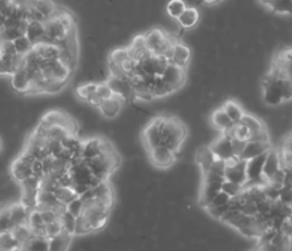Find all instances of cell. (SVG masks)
<instances>
[{
  "instance_id": "6da1fadb",
  "label": "cell",
  "mask_w": 292,
  "mask_h": 251,
  "mask_svg": "<svg viewBox=\"0 0 292 251\" xmlns=\"http://www.w3.org/2000/svg\"><path fill=\"white\" fill-rule=\"evenodd\" d=\"M261 91L266 104L280 106L292 100V80L270 70L263 80Z\"/></svg>"
},
{
  "instance_id": "7a4b0ae2",
  "label": "cell",
  "mask_w": 292,
  "mask_h": 251,
  "mask_svg": "<svg viewBox=\"0 0 292 251\" xmlns=\"http://www.w3.org/2000/svg\"><path fill=\"white\" fill-rule=\"evenodd\" d=\"M160 138L162 146L168 147L178 155L187 138V127L179 118L163 115L160 124Z\"/></svg>"
},
{
  "instance_id": "3957f363",
  "label": "cell",
  "mask_w": 292,
  "mask_h": 251,
  "mask_svg": "<svg viewBox=\"0 0 292 251\" xmlns=\"http://www.w3.org/2000/svg\"><path fill=\"white\" fill-rule=\"evenodd\" d=\"M91 170L92 175L100 181H108V178L116 170L119 166V155L118 152H108V154H102L96 156L94 159L85 162Z\"/></svg>"
},
{
  "instance_id": "277c9868",
  "label": "cell",
  "mask_w": 292,
  "mask_h": 251,
  "mask_svg": "<svg viewBox=\"0 0 292 251\" xmlns=\"http://www.w3.org/2000/svg\"><path fill=\"white\" fill-rule=\"evenodd\" d=\"M225 181L224 177H220L218 174L207 171L201 174V184L199 190V205L203 209H207L212 199L222 191V184Z\"/></svg>"
},
{
  "instance_id": "5b68a950",
  "label": "cell",
  "mask_w": 292,
  "mask_h": 251,
  "mask_svg": "<svg viewBox=\"0 0 292 251\" xmlns=\"http://www.w3.org/2000/svg\"><path fill=\"white\" fill-rule=\"evenodd\" d=\"M163 115L155 117L148 122L147 126L143 128L141 139L145 147V151H151L159 146H162V138H160V124H162Z\"/></svg>"
},
{
  "instance_id": "8992f818",
  "label": "cell",
  "mask_w": 292,
  "mask_h": 251,
  "mask_svg": "<svg viewBox=\"0 0 292 251\" xmlns=\"http://www.w3.org/2000/svg\"><path fill=\"white\" fill-rule=\"evenodd\" d=\"M224 178L227 181L235 182L240 186H246L248 182L247 178V160L240 159V158H233V159L227 162L225 167Z\"/></svg>"
},
{
  "instance_id": "52a82bcc",
  "label": "cell",
  "mask_w": 292,
  "mask_h": 251,
  "mask_svg": "<svg viewBox=\"0 0 292 251\" xmlns=\"http://www.w3.org/2000/svg\"><path fill=\"white\" fill-rule=\"evenodd\" d=\"M147 155L152 164L156 169H162V170L172 167L176 162V158H178L175 152L172 150H169L168 147H166V146H159L156 149L148 151Z\"/></svg>"
},
{
  "instance_id": "ba28073f",
  "label": "cell",
  "mask_w": 292,
  "mask_h": 251,
  "mask_svg": "<svg viewBox=\"0 0 292 251\" xmlns=\"http://www.w3.org/2000/svg\"><path fill=\"white\" fill-rule=\"evenodd\" d=\"M210 147H211L212 152H214L215 156H216V159L228 162V160L236 158L232 149V138H229L228 135L220 134V136H218V138H215L214 141H212Z\"/></svg>"
},
{
  "instance_id": "9c48e42d",
  "label": "cell",
  "mask_w": 292,
  "mask_h": 251,
  "mask_svg": "<svg viewBox=\"0 0 292 251\" xmlns=\"http://www.w3.org/2000/svg\"><path fill=\"white\" fill-rule=\"evenodd\" d=\"M191 58H192V52H191L190 47L187 46L186 43L178 40L172 46V55H171L169 63L187 70L191 63Z\"/></svg>"
},
{
  "instance_id": "30bf717a",
  "label": "cell",
  "mask_w": 292,
  "mask_h": 251,
  "mask_svg": "<svg viewBox=\"0 0 292 251\" xmlns=\"http://www.w3.org/2000/svg\"><path fill=\"white\" fill-rule=\"evenodd\" d=\"M160 76H162L163 80L166 81V83H168L171 87H173L176 91H179V90L186 85V79H187L186 70L178 67L175 64L169 63L168 67L164 70V72H163Z\"/></svg>"
},
{
  "instance_id": "8fae6325",
  "label": "cell",
  "mask_w": 292,
  "mask_h": 251,
  "mask_svg": "<svg viewBox=\"0 0 292 251\" xmlns=\"http://www.w3.org/2000/svg\"><path fill=\"white\" fill-rule=\"evenodd\" d=\"M127 100L124 99L123 96L115 95V94H113L112 98L103 100V102L100 103L98 110L99 113L102 114L104 118H107V119H113V118H116L118 115L122 113V108H123Z\"/></svg>"
},
{
  "instance_id": "7c38bea8",
  "label": "cell",
  "mask_w": 292,
  "mask_h": 251,
  "mask_svg": "<svg viewBox=\"0 0 292 251\" xmlns=\"http://www.w3.org/2000/svg\"><path fill=\"white\" fill-rule=\"evenodd\" d=\"M282 169V162H280V154L279 150L271 149L266 156V162L263 167V179L267 183L275 174Z\"/></svg>"
},
{
  "instance_id": "4fadbf2b",
  "label": "cell",
  "mask_w": 292,
  "mask_h": 251,
  "mask_svg": "<svg viewBox=\"0 0 292 251\" xmlns=\"http://www.w3.org/2000/svg\"><path fill=\"white\" fill-rule=\"evenodd\" d=\"M210 123H211L212 127L220 131V134L228 132V131L232 130V127L235 126L233 122L229 119V117L225 114V111L223 110L222 107H219V108L212 111V114L210 115Z\"/></svg>"
},
{
  "instance_id": "5bb4252c",
  "label": "cell",
  "mask_w": 292,
  "mask_h": 251,
  "mask_svg": "<svg viewBox=\"0 0 292 251\" xmlns=\"http://www.w3.org/2000/svg\"><path fill=\"white\" fill-rule=\"evenodd\" d=\"M10 173L12 179H14L16 183H20L21 181H24V179H27L28 177L34 175V174H32L31 164L24 162L20 156H16L14 162L11 163Z\"/></svg>"
},
{
  "instance_id": "9a60e30c",
  "label": "cell",
  "mask_w": 292,
  "mask_h": 251,
  "mask_svg": "<svg viewBox=\"0 0 292 251\" xmlns=\"http://www.w3.org/2000/svg\"><path fill=\"white\" fill-rule=\"evenodd\" d=\"M176 21L182 30H192L200 21V11L194 6H187L183 14L180 15Z\"/></svg>"
},
{
  "instance_id": "2e32d148",
  "label": "cell",
  "mask_w": 292,
  "mask_h": 251,
  "mask_svg": "<svg viewBox=\"0 0 292 251\" xmlns=\"http://www.w3.org/2000/svg\"><path fill=\"white\" fill-rule=\"evenodd\" d=\"M272 66L278 67L279 70L283 71V74L292 80V48L285 51H280L275 55Z\"/></svg>"
},
{
  "instance_id": "e0dca14e",
  "label": "cell",
  "mask_w": 292,
  "mask_h": 251,
  "mask_svg": "<svg viewBox=\"0 0 292 251\" xmlns=\"http://www.w3.org/2000/svg\"><path fill=\"white\" fill-rule=\"evenodd\" d=\"M271 143H259V142H251L247 141L246 147H244L242 155H240V159L243 160H250L252 158H256V156L261 155V154H266L271 150Z\"/></svg>"
},
{
  "instance_id": "ac0fdd59",
  "label": "cell",
  "mask_w": 292,
  "mask_h": 251,
  "mask_svg": "<svg viewBox=\"0 0 292 251\" xmlns=\"http://www.w3.org/2000/svg\"><path fill=\"white\" fill-rule=\"evenodd\" d=\"M215 160H216V156H215V154L212 152L210 146H203V147H200V149L196 151V163L199 169H200L201 174L211 170Z\"/></svg>"
},
{
  "instance_id": "d6986e66",
  "label": "cell",
  "mask_w": 292,
  "mask_h": 251,
  "mask_svg": "<svg viewBox=\"0 0 292 251\" xmlns=\"http://www.w3.org/2000/svg\"><path fill=\"white\" fill-rule=\"evenodd\" d=\"M74 235L62 231L55 237L48 238V251H68L71 248Z\"/></svg>"
},
{
  "instance_id": "ffe728a7",
  "label": "cell",
  "mask_w": 292,
  "mask_h": 251,
  "mask_svg": "<svg viewBox=\"0 0 292 251\" xmlns=\"http://www.w3.org/2000/svg\"><path fill=\"white\" fill-rule=\"evenodd\" d=\"M11 87L19 94H28L31 80H30L25 70L18 71V72L11 75Z\"/></svg>"
},
{
  "instance_id": "44dd1931",
  "label": "cell",
  "mask_w": 292,
  "mask_h": 251,
  "mask_svg": "<svg viewBox=\"0 0 292 251\" xmlns=\"http://www.w3.org/2000/svg\"><path fill=\"white\" fill-rule=\"evenodd\" d=\"M30 210L25 209L24 206L19 203H12L10 205V215H11V222L15 226L19 225H25L28 223V216H30Z\"/></svg>"
},
{
  "instance_id": "7402d4cb",
  "label": "cell",
  "mask_w": 292,
  "mask_h": 251,
  "mask_svg": "<svg viewBox=\"0 0 292 251\" xmlns=\"http://www.w3.org/2000/svg\"><path fill=\"white\" fill-rule=\"evenodd\" d=\"M222 108L225 111V114L228 115L229 119L233 122V124L240 123L244 115H246V111H244L243 107L240 106L236 100L232 99L225 100V102L222 104Z\"/></svg>"
},
{
  "instance_id": "603a6c76",
  "label": "cell",
  "mask_w": 292,
  "mask_h": 251,
  "mask_svg": "<svg viewBox=\"0 0 292 251\" xmlns=\"http://www.w3.org/2000/svg\"><path fill=\"white\" fill-rule=\"evenodd\" d=\"M152 95L155 96V99H160V98H166V96L171 95V94H175L176 90L173 87L166 83V81L163 80L162 76H155L154 81H152L151 87Z\"/></svg>"
},
{
  "instance_id": "cb8c5ba5",
  "label": "cell",
  "mask_w": 292,
  "mask_h": 251,
  "mask_svg": "<svg viewBox=\"0 0 292 251\" xmlns=\"http://www.w3.org/2000/svg\"><path fill=\"white\" fill-rule=\"evenodd\" d=\"M46 61L53 79H56V80H68L70 79L72 72L59 59H46Z\"/></svg>"
},
{
  "instance_id": "d4e9b609",
  "label": "cell",
  "mask_w": 292,
  "mask_h": 251,
  "mask_svg": "<svg viewBox=\"0 0 292 251\" xmlns=\"http://www.w3.org/2000/svg\"><path fill=\"white\" fill-rule=\"evenodd\" d=\"M46 24V34L52 38L55 42L57 43V40L63 39L66 34H67V30L64 29V25L60 23L59 19H48V20L44 21Z\"/></svg>"
},
{
  "instance_id": "484cf974",
  "label": "cell",
  "mask_w": 292,
  "mask_h": 251,
  "mask_svg": "<svg viewBox=\"0 0 292 251\" xmlns=\"http://www.w3.org/2000/svg\"><path fill=\"white\" fill-rule=\"evenodd\" d=\"M44 35H46V24H44V21H30L25 36L31 40L32 44H38Z\"/></svg>"
},
{
  "instance_id": "4316f807",
  "label": "cell",
  "mask_w": 292,
  "mask_h": 251,
  "mask_svg": "<svg viewBox=\"0 0 292 251\" xmlns=\"http://www.w3.org/2000/svg\"><path fill=\"white\" fill-rule=\"evenodd\" d=\"M19 251H48V238L32 237L27 243L21 244Z\"/></svg>"
},
{
  "instance_id": "83f0119b",
  "label": "cell",
  "mask_w": 292,
  "mask_h": 251,
  "mask_svg": "<svg viewBox=\"0 0 292 251\" xmlns=\"http://www.w3.org/2000/svg\"><path fill=\"white\" fill-rule=\"evenodd\" d=\"M14 238L16 241L19 242V244H24L31 239L32 237H35L34 233H32L31 227L28 226V223H25V225H19V226H15L12 230H11Z\"/></svg>"
},
{
  "instance_id": "f1b7e54d",
  "label": "cell",
  "mask_w": 292,
  "mask_h": 251,
  "mask_svg": "<svg viewBox=\"0 0 292 251\" xmlns=\"http://www.w3.org/2000/svg\"><path fill=\"white\" fill-rule=\"evenodd\" d=\"M20 244L16 241L11 231L0 233V251H19Z\"/></svg>"
},
{
  "instance_id": "f546056e",
  "label": "cell",
  "mask_w": 292,
  "mask_h": 251,
  "mask_svg": "<svg viewBox=\"0 0 292 251\" xmlns=\"http://www.w3.org/2000/svg\"><path fill=\"white\" fill-rule=\"evenodd\" d=\"M186 8L187 3L184 0H169L166 6V12L168 15V18H171L172 20H178Z\"/></svg>"
},
{
  "instance_id": "4dcf8cb0",
  "label": "cell",
  "mask_w": 292,
  "mask_h": 251,
  "mask_svg": "<svg viewBox=\"0 0 292 251\" xmlns=\"http://www.w3.org/2000/svg\"><path fill=\"white\" fill-rule=\"evenodd\" d=\"M240 123H243L244 126L250 130V134L256 132V131H260V130H263V128L267 127V126L263 123V121H261L260 118L255 117V115L248 114V113H246V115H244Z\"/></svg>"
},
{
  "instance_id": "1f68e13d",
  "label": "cell",
  "mask_w": 292,
  "mask_h": 251,
  "mask_svg": "<svg viewBox=\"0 0 292 251\" xmlns=\"http://www.w3.org/2000/svg\"><path fill=\"white\" fill-rule=\"evenodd\" d=\"M96 89H98V83H95V81H87V83L78 86L75 92H76V96H78L79 99L87 103L92 94L96 91Z\"/></svg>"
},
{
  "instance_id": "d6a6232c",
  "label": "cell",
  "mask_w": 292,
  "mask_h": 251,
  "mask_svg": "<svg viewBox=\"0 0 292 251\" xmlns=\"http://www.w3.org/2000/svg\"><path fill=\"white\" fill-rule=\"evenodd\" d=\"M270 11L280 16H292V0H275Z\"/></svg>"
},
{
  "instance_id": "836d02e7",
  "label": "cell",
  "mask_w": 292,
  "mask_h": 251,
  "mask_svg": "<svg viewBox=\"0 0 292 251\" xmlns=\"http://www.w3.org/2000/svg\"><path fill=\"white\" fill-rule=\"evenodd\" d=\"M35 8L46 18V20L52 18L53 12L56 11V4L52 0H36Z\"/></svg>"
},
{
  "instance_id": "e575fe53",
  "label": "cell",
  "mask_w": 292,
  "mask_h": 251,
  "mask_svg": "<svg viewBox=\"0 0 292 251\" xmlns=\"http://www.w3.org/2000/svg\"><path fill=\"white\" fill-rule=\"evenodd\" d=\"M60 223L63 226V230L66 233L71 234L75 237V227H76V216H74L71 212H68L67 210H64L62 214H60Z\"/></svg>"
},
{
  "instance_id": "d590c367",
  "label": "cell",
  "mask_w": 292,
  "mask_h": 251,
  "mask_svg": "<svg viewBox=\"0 0 292 251\" xmlns=\"http://www.w3.org/2000/svg\"><path fill=\"white\" fill-rule=\"evenodd\" d=\"M68 135H71V132L67 128L63 127V126H51V127L47 130V139H48V141L63 142Z\"/></svg>"
},
{
  "instance_id": "8d00e7d4",
  "label": "cell",
  "mask_w": 292,
  "mask_h": 251,
  "mask_svg": "<svg viewBox=\"0 0 292 251\" xmlns=\"http://www.w3.org/2000/svg\"><path fill=\"white\" fill-rule=\"evenodd\" d=\"M53 192H55V195L57 197V199L66 206H67L71 201H74V199L78 198V194L75 192L74 188L71 187H62V186H57L56 190L53 191Z\"/></svg>"
},
{
  "instance_id": "74e56055",
  "label": "cell",
  "mask_w": 292,
  "mask_h": 251,
  "mask_svg": "<svg viewBox=\"0 0 292 251\" xmlns=\"http://www.w3.org/2000/svg\"><path fill=\"white\" fill-rule=\"evenodd\" d=\"M46 80L47 83L44 94H47V95H55V94L63 92L68 83V80H56V79H46Z\"/></svg>"
},
{
  "instance_id": "f35d334b",
  "label": "cell",
  "mask_w": 292,
  "mask_h": 251,
  "mask_svg": "<svg viewBox=\"0 0 292 251\" xmlns=\"http://www.w3.org/2000/svg\"><path fill=\"white\" fill-rule=\"evenodd\" d=\"M128 59H130V53H128V48H127V47L115 48V50L109 52L108 57V62L119 64V66H123L124 62L128 61Z\"/></svg>"
},
{
  "instance_id": "ab89813d",
  "label": "cell",
  "mask_w": 292,
  "mask_h": 251,
  "mask_svg": "<svg viewBox=\"0 0 292 251\" xmlns=\"http://www.w3.org/2000/svg\"><path fill=\"white\" fill-rule=\"evenodd\" d=\"M14 46H15V48H16V52L20 53V55H27V53H28L32 48H34L32 42L25 35L20 36V38H18V39H15Z\"/></svg>"
},
{
  "instance_id": "60d3db41",
  "label": "cell",
  "mask_w": 292,
  "mask_h": 251,
  "mask_svg": "<svg viewBox=\"0 0 292 251\" xmlns=\"http://www.w3.org/2000/svg\"><path fill=\"white\" fill-rule=\"evenodd\" d=\"M91 226L88 220L85 219V216L81 214L80 216L76 218V227H75V235L78 237H83V235H87V234H91Z\"/></svg>"
},
{
  "instance_id": "b9f144b4",
  "label": "cell",
  "mask_w": 292,
  "mask_h": 251,
  "mask_svg": "<svg viewBox=\"0 0 292 251\" xmlns=\"http://www.w3.org/2000/svg\"><path fill=\"white\" fill-rule=\"evenodd\" d=\"M243 190H244L243 186H240V184L235 183V182L227 181V179H225V181L223 182V184H222V191H224L225 194L229 195L231 198H235V197H238V195H239Z\"/></svg>"
},
{
  "instance_id": "7bdbcfd3",
  "label": "cell",
  "mask_w": 292,
  "mask_h": 251,
  "mask_svg": "<svg viewBox=\"0 0 292 251\" xmlns=\"http://www.w3.org/2000/svg\"><path fill=\"white\" fill-rule=\"evenodd\" d=\"M66 210H67L68 212H71L72 215L78 218V216H80L81 214H83V210H84V203H83L80 197H78V198L74 199V201H71L70 203H68Z\"/></svg>"
},
{
  "instance_id": "ee69618b",
  "label": "cell",
  "mask_w": 292,
  "mask_h": 251,
  "mask_svg": "<svg viewBox=\"0 0 292 251\" xmlns=\"http://www.w3.org/2000/svg\"><path fill=\"white\" fill-rule=\"evenodd\" d=\"M248 141L251 142H259V143H271V136H270V131L268 128H263L260 131H256V132H252L250 134V139Z\"/></svg>"
},
{
  "instance_id": "f6af8a7d",
  "label": "cell",
  "mask_w": 292,
  "mask_h": 251,
  "mask_svg": "<svg viewBox=\"0 0 292 251\" xmlns=\"http://www.w3.org/2000/svg\"><path fill=\"white\" fill-rule=\"evenodd\" d=\"M279 154H280V162H282L283 170L285 173H292V152L280 149Z\"/></svg>"
},
{
  "instance_id": "bcb514c9",
  "label": "cell",
  "mask_w": 292,
  "mask_h": 251,
  "mask_svg": "<svg viewBox=\"0 0 292 251\" xmlns=\"http://www.w3.org/2000/svg\"><path fill=\"white\" fill-rule=\"evenodd\" d=\"M229 201H231V197L225 194L224 191H220V192H218V195L212 199L208 207H220V206H225L228 205Z\"/></svg>"
},
{
  "instance_id": "7dc6e473",
  "label": "cell",
  "mask_w": 292,
  "mask_h": 251,
  "mask_svg": "<svg viewBox=\"0 0 292 251\" xmlns=\"http://www.w3.org/2000/svg\"><path fill=\"white\" fill-rule=\"evenodd\" d=\"M96 94L102 100L109 99V98H112L113 92L112 90L109 89V86L107 85L106 81H103V83H98V89H96Z\"/></svg>"
},
{
  "instance_id": "c3c4849f",
  "label": "cell",
  "mask_w": 292,
  "mask_h": 251,
  "mask_svg": "<svg viewBox=\"0 0 292 251\" xmlns=\"http://www.w3.org/2000/svg\"><path fill=\"white\" fill-rule=\"evenodd\" d=\"M46 231H47V238L55 237V235L62 233V231H63V226H62V223H60V219L56 220V222L46 225Z\"/></svg>"
},
{
  "instance_id": "681fc988",
  "label": "cell",
  "mask_w": 292,
  "mask_h": 251,
  "mask_svg": "<svg viewBox=\"0 0 292 251\" xmlns=\"http://www.w3.org/2000/svg\"><path fill=\"white\" fill-rule=\"evenodd\" d=\"M279 201L284 203V205H289L291 206L292 202V187H288V186H283L279 191Z\"/></svg>"
},
{
  "instance_id": "f907efd6",
  "label": "cell",
  "mask_w": 292,
  "mask_h": 251,
  "mask_svg": "<svg viewBox=\"0 0 292 251\" xmlns=\"http://www.w3.org/2000/svg\"><path fill=\"white\" fill-rule=\"evenodd\" d=\"M40 212H42V218L46 225L56 222V220L60 219V212L55 211V210H43V211Z\"/></svg>"
},
{
  "instance_id": "816d5d0a",
  "label": "cell",
  "mask_w": 292,
  "mask_h": 251,
  "mask_svg": "<svg viewBox=\"0 0 292 251\" xmlns=\"http://www.w3.org/2000/svg\"><path fill=\"white\" fill-rule=\"evenodd\" d=\"M246 141H240L238 138H232V149H233V154H235L236 158H240L242 152H243L244 147H246Z\"/></svg>"
},
{
  "instance_id": "f5cc1de1",
  "label": "cell",
  "mask_w": 292,
  "mask_h": 251,
  "mask_svg": "<svg viewBox=\"0 0 292 251\" xmlns=\"http://www.w3.org/2000/svg\"><path fill=\"white\" fill-rule=\"evenodd\" d=\"M31 169H32V174H34L35 177L40 178V179H43V178H44V170H43L42 160L36 159L35 162L31 164Z\"/></svg>"
},
{
  "instance_id": "db71d44e",
  "label": "cell",
  "mask_w": 292,
  "mask_h": 251,
  "mask_svg": "<svg viewBox=\"0 0 292 251\" xmlns=\"http://www.w3.org/2000/svg\"><path fill=\"white\" fill-rule=\"evenodd\" d=\"M282 150L292 152V134L284 136V139H283L282 142Z\"/></svg>"
},
{
  "instance_id": "11a10c76",
  "label": "cell",
  "mask_w": 292,
  "mask_h": 251,
  "mask_svg": "<svg viewBox=\"0 0 292 251\" xmlns=\"http://www.w3.org/2000/svg\"><path fill=\"white\" fill-rule=\"evenodd\" d=\"M3 75H10L11 76V70L7 66V63L0 58V76H3Z\"/></svg>"
},
{
  "instance_id": "9f6ffc18",
  "label": "cell",
  "mask_w": 292,
  "mask_h": 251,
  "mask_svg": "<svg viewBox=\"0 0 292 251\" xmlns=\"http://www.w3.org/2000/svg\"><path fill=\"white\" fill-rule=\"evenodd\" d=\"M257 3L260 4L261 7L270 10L272 7V4L275 3V0H257Z\"/></svg>"
},
{
  "instance_id": "6f0895ef",
  "label": "cell",
  "mask_w": 292,
  "mask_h": 251,
  "mask_svg": "<svg viewBox=\"0 0 292 251\" xmlns=\"http://www.w3.org/2000/svg\"><path fill=\"white\" fill-rule=\"evenodd\" d=\"M203 3L207 4V6H216V4L222 3L223 0H201Z\"/></svg>"
},
{
  "instance_id": "680465c9",
  "label": "cell",
  "mask_w": 292,
  "mask_h": 251,
  "mask_svg": "<svg viewBox=\"0 0 292 251\" xmlns=\"http://www.w3.org/2000/svg\"><path fill=\"white\" fill-rule=\"evenodd\" d=\"M2 150H3V139L0 138V152H2Z\"/></svg>"
},
{
  "instance_id": "91938a15",
  "label": "cell",
  "mask_w": 292,
  "mask_h": 251,
  "mask_svg": "<svg viewBox=\"0 0 292 251\" xmlns=\"http://www.w3.org/2000/svg\"><path fill=\"white\" fill-rule=\"evenodd\" d=\"M2 211H3V206H0V216H2Z\"/></svg>"
},
{
  "instance_id": "94428289",
  "label": "cell",
  "mask_w": 292,
  "mask_h": 251,
  "mask_svg": "<svg viewBox=\"0 0 292 251\" xmlns=\"http://www.w3.org/2000/svg\"><path fill=\"white\" fill-rule=\"evenodd\" d=\"M289 219H292V206H291V214H289Z\"/></svg>"
},
{
  "instance_id": "6125c7cd",
  "label": "cell",
  "mask_w": 292,
  "mask_h": 251,
  "mask_svg": "<svg viewBox=\"0 0 292 251\" xmlns=\"http://www.w3.org/2000/svg\"><path fill=\"white\" fill-rule=\"evenodd\" d=\"M2 30H3V27H2V25H0V34H2Z\"/></svg>"
},
{
  "instance_id": "be15d7a7",
  "label": "cell",
  "mask_w": 292,
  "mask_h": 251,
  "mask_svg": "<svg viewBox=\"0 0 292 251\" xmlns=\"http://www.w3.org/2000/svg\"><path fill=\"white\" fill-rule=\"evenodd\" d=\"M291 206H292V202H291Z\"/></svg>"
}]
</instances>
